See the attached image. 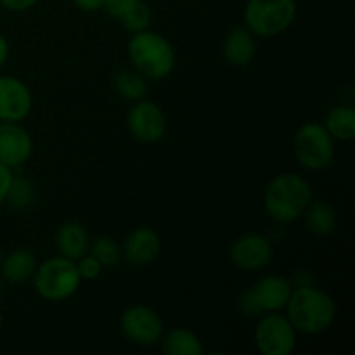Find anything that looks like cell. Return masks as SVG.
Listing matches in <instances>:
<instances>
[{
  "mask_svg": "<svg viewBox=\"0 0 355 355\" xmlns=\"http://www.w3.org/2000/svg\"><path fill=\"white\" fill-rule=\"evenodd\" d=\"M322 125L335 141L350 142L355 139V110L352 106H335L326 114Z\"/></svg>",
  "mask_w": 355,
  "mask_h": 355,
  "instance_id": "cell-20",
  "label": "cell"
},
{
  "mask_svg": "<svg viewBox=\"0 0 355 355\" xmlns=\"http://www.w3.org/2000/svg\"><path fill=\"white\" fill-rule=\"evenodd\" d=\"M90 236L89 231L80 222H66L55 232V248L59 255L76 262L89 253Z\"/></svg>",
  "mask_w": 355,
  "mask_h": 355,
  "instance_id": "cell-16",
  "label": "cell"
},
{
  "mask_svg": "<svg viewBox=\"0 0 355 355\" xmlns=\"http://www.w3.org/2000/svg\"><path fill=\"white\" fill-rule=\"evenodd\" d=\"M38 0H0V6L9 12H26L33 9Z\"/></svg>",
  "mask_w": 355,
  "mask_h": 355,
  "instance_id": "cell-27",
  "label": "cell"
},
{
  "mask_svg": "<svg viewBox=\"0 0 355 355\" xmlns=\"http://www.w3.org/2000/svg\"><path fill=\"white\" fill-rule=\"evenodd\" d=\"M312 187L300 173L288 172L274 177L263 193V210L277 224H293L312 201Z\"/></svg>",
  "mask_w": 355,
  "mask_h": 355,
  "instance_id": "cell-2",
  "label": "cell"
},
{
  "mask_svg": "<svg viewBox=\"0 0 355 355\" xmlns=\"http://www.w3.org/2000/svg\"><path fill=\"white\" fill-rule=\"evenodd\" d=\"M255 38V35L246 26H238L229 31L224 38V45H222L225 62L234 68H246L248 64H252L257 54Z\"/></svg>",
  "mask_w": 355,
  "mask_h": 355,
  "instance_id": "cell-15",
  "label": "cell"
},
{
  "mask_svg": "<svg viewBox=\"0 0 355 355\" xmlns=\"http://www.w3.org/2000/svg\"><path fill=\"white\" fill-rule=\"evenodd\" d=\"M35 196H37V193H35L33 182L23 175H14L6 203L14 210H26L33 205Z\"/></svg>",
  "mask_w": 355,
  "mask_h": 355,
  "instance_id": "cell-22",
  "label": "cell"
},
{
  "mask_svg": "<svg viewBox=\"0 0 355 355\" xmlns=\"http://www.w3.org/2000/svg\"><path fill=\"white\" fill-rule=\"evenodd\" d=\"M9 54H10L9 42H7V38L3 37L2 33H0V68H2V66L7 62V59H9Z\"/></svg>",
  "mask_w": 355,
  "mask_h": 355,
  "instance_id": "cell-30",
  "label": "cell"
},
{
  "mask_svg": "<svg viewBox=\"0 0 355 355\" xmlns=\"http://www.w3.org/2000/svg\"><path fill=\"white\" fill-rule=\"evenodd\" d=\"M2 324H3V315L2 312H0V329H2Z\"/></svg>",
  "mask_w": 355,
  "mask_h": 355,
  "instance_id": "cell-31",
  "label": "cell"
},
{
  "mask_svg": "<svg viewBox=\"0 0 355 355\" xmlns=\"http://www.w3.org/2000/svg\"><path fill=\"white\" fill-rule=\"evenodd\" d=\"M35 291L44 300L64 302L78 291L82 284L76 262L64 257H52L42 262L33 274Z\"/></svg>",
  "mask_w": 355,
  "mask_h": 355,
  "instance_id": "cell-4",
  "label": "cell"
},
{
  "mask_svg": "<svg viewBox=\"0 0 355 355\" xmlns=\"http://www.w3.org/2000/svg\"><path fill=\"white\" fill-rule=\"evenodd\" d=\"M250 290L255 297L260 312L266 314V312L284 311L293 286H291V281L283 276H263L253 286H250Z\"/></svg>",
  "mask_w": 355,
  "mask_h": 355,
  "instance_id": "cell-14",
  "label": "cell"
},
{
  "mask_svg": "<svg viewBox=\"0 0 355 355\" xmlns=\"http://www.w3.org/2000/svg\"><path fill=\"white\" fill-rule=\"evenodd\" d=\"M284 309L291 326L304 335H321L328 331L336 318V304L331 295L312 284L293 288Z\"/></svg>",
  "mask_w": 355,
  "mask_h": 355,
  "instance_id": "cell-1",
  "label": "cell"
},
{
  "mask_svg": "<svg viewBox=\"0 0 355 355\" xmlns=\"http://www.w3.org/2000/svg\"><path fill=\"white\" fill-rule=\"evenodd\" d=\"M113 85L118 96L132 101V103L144 99L146 94H148V80L135 69H121V71H118L113 78Z\"/></svg>",
  "mask_w": 355,
  "mask_h": 355,
  "instance_id": "cell-21",
  "label": "cell"
},
{
  "mask_svg": "<svg viewBox=\"0 0 355 355\" xmlns=\"http://www.w3.org/2000/svg\"><path fill=\"white\" fill-rule=\"evenodd\" d=\"M295 158L309 172L326 170L335 159V139L319 121L304 123L293 139Z\"/></svg>",
  "mask_w": 355,
  "mask_h": 355,
  "instance_id": "cell-6",
  "label": "cell"
},
{
  "mask_svg": "<svg viewBox=\"0 0 355 355\" xmlns=\"http://www.w3.org/2000/svg\"><path fill=\"white\" fill-rule=\"evenodd\" d=\"M120 329L128 342L139 347H155L165 333L159 314L148 305H130L125 309Z\"/></svg>",
  "mask_w": 355,
  "mask_h": 355,
  "instance_id": "cell-8",
  "label": "cell"
},
{
  "mask_svg": "<svg viewBox=\"0 0 355 355\" xmlns=\"http://www.w3.org/2000/svg\"><path fill=\"white\" fill-rule=\"evenodd\" d=\"M229 257L238 269L255 272V270L266 269L272 262L274 248L272 243L266 236L257 234V232H246L232 243Z\"/></svg>",
  "mask_w": 355,
  "mask_h": 355,
  "instance_id": "cell-10",
  "label": "cell"
},
{
  "mask_svg": "<svg viewBox=\"0 0 355 355\" xmlns=\"http://www.w3.org/2000/svg\"><path fill=\"white\" fill-rule=\"evenodd\" d=\"M159 342L166 355H201L205 352L196 333L186 328H173L168 333H163Z\"/></svg>",
  "mask_w": 355,
  "mask_h": 355,
  "instance_id": "cell-18",
  "label": "cell"
},
{
  "mask_svg": "<svg viewBox=\"0 0 355 355\" xmlns=\"http://www.w3.org/2000/svg\"><path fill=\"white\" fill-rule=\"evenodd\" d=\"M162 252V238L151 227H137L127 236L121 246V257L130 266L144 267L155 262Z\"/></svg>",
  "mask_w": 355,
  "mask_h": 355,
  "instance_id": "cell-13",
  "label": "cell"
},
{
  "mask_svg": "<svg viewBox=\"0 0 355 355\" xmlns=\"http://www.w3.org/2000/svg\"><path fill=\"white\" fill-rule=\"evenodd\" d=\"M297 17V0H248L245 26L259 38L284 33Z\"/></svg>",
  "mask_w": 355,
  "mask_h": 355,
  "instance_id": "cell-5",
  "label": "cell"
},
{
  "mask_svg": "<svg viewBox=\"0 0 355 355\" xmlns=\"http://www.w3.org/2000/svg\"><path fill=\"white\" fill-rule=\"evenodd\" d=\"M12 168L6 166L3 163H0V207L6 203L7 193H9L10 182H12Z\"/></svg>",
  "mask_w": 355,
  "mask_h": 355,
  "instance_id": "cell-28",
  "label": "cell"
},
{
  "mask_svg": "<svg viewBox=\"0 0 355 355\" xmlns=\"http://www.w3.org/2000/svg\"><path fill=\"white\" fill-rule=\"evenodd\" d=\"M33 106V96L23 80L0 76V123H21Z\"/></svg>",
  "mask_w": 355,
  "mask_h": 355,
  "instance_id": "cell-11",
  "label": "cell"
},
{
  "mask_svg": "<svg viewBox=\"0 0 355 355\" xmlns=\"http://www.w3.org/2000/svg\"><path fill=\"white\" fill-rule=\"evenodd\" d=\"M139 0H104L103 9L110 14L114 19H120L128 9H130L134 3H137Z\"/></svg>",
  "mask_w": 355,
  "mask_h": 355,
  "instance_id": "cell-26",
  "label": "cell"
},
{
  "mask_svg": "<svg viewBox=\"0 0 355 355\" xmlns=\"http://www.w3.org/2000/svg\"><path fill=\"white\" fill-rule=\"evenodd\" d=\"M37 257L30 252V250H14L9 255L2 257L0 262V272L7 283L21 284L26 283L33 277L35 270H37Z\"/></svg>",
  "mask_w": 355,
  "mask_h": 355,
  "instance_id": "cell-17",
  "label": "cell"
},
{
  "mask_svg": "<svg viewBox=\"0 0 355 355\" xmlns=\"http://www.w3.org/2000/svg\"><path fill=\"white\" fill-rule=\"evenodd\" d=\"M127 127L132 137L144 144H155L165 137L166 116L162 107L149 99L135 101L128 110Z\"/></svg>",
  "mask_w": 355,
  "mask_h": 355,
  "instance_id": "cell-9",
  "label": "cell"
},
{
  "mask_svg": "<svg viewBox=\"0 0 355 355\" xmlns=\"http://www.w3.org/2000/svg\"><path fill=\"white\" fill-rule=\"evenodd\" d=\"M90 255L96 257L103 267H114L120 263L121 257V246L118 245L116 239L110 238V236H99L94 241H90L89 246Z\"/></svg>",
  "mask_w": 355,
  "mask_h": 355,
  "instance_id": "cell-23",
  "label": "cell"
},
{
  "mask_svg": "<svg viewBox=\"0 0 355 355\" xmlns=\"http://www.w3.org/2000/svg\"><path fill=\"white\" fill-rule=\"evenodd\" d=\"M302 217H304L305 227L309 229V232L319 236V238L333 234L336 229L335 210L324 201H311Z\"/></svg>",
  "mask_w": 355,
  "mask_h": 355,
  "instance_id": "cell-19",
  "label": "cell"
},
{
  "mask_svg": "<svg viewBox=\"0 0 355 355\" xmlns=\"http://www.w3.org/2000/svg\"><path fill=\"white\" fill-rule=\"evenodd\" d=\"M33 153V139L21 123H0V163L19 168Z\"/></svg>",
  "mask_w": 355,
  "mask_h": 355,
  "instance_id": "cell-12",
  "label": "cell"
},
{
  "mask_svg": "<svg viewBox=\"0 0 355 355\" xmlns=\"http://www.w3.org/2000/svg\"><path fill=\"white\" fill-rule=\"evenodd\" d=\"M0 262H2V252H0Z\"/></svg>",
  "mask_w": 355,
  "mask_h": 355,
  "instance_id": "cell-32",
  "label": "cell"
},
{
  "mask_svg": "<svg viewBox=\"0 0 355 355\" xmlns=\"http://www.w3.org/2000/svg\"><path fill=\"white\" fill-rule=\"evenodd\" d=\"M127 52L135 71L148 82L168 78L175 69L177 55L172 44L156 31L144 30L132 35Z\"/></svg>",
  "mask_w": 355,
  "mask_h": 355,
  "instance_id": "cell-3",
  "label": "cell"
},
{
  "mask_svg": "<svg viewBox=\"0 0 355 355\" xmlns=\"http://www.w3.org/2000/svg\"><path fill=\"white\" fill-rule=\"evenodd\" d=\"M71 2L83 12H97L104 6V0H71Z\"/></svg>",
  "mask_w": 355,
  "mask_h": 355,
  "instance_id": "cell-29",
  "label": "cell"
},
{
  "mask_svg": "<svg viewBox=\"0 0 355 355\" xmlns=\"http://www.w3.org/2000/svg\"><path fill=\"white\" fill-rule=\"evenodd\" d=\"M151 19H153L151 9H149V6L144 2V0H139L137 3H134V6H132L130 9L120 17L125 30L130 31L132 35L139 33V31L149 30V26H151Z\"/></svg>",
  "mask_w": 355,
  "mask_h": 355,
  "instance_id": "cell-24",
  "label": "cell"
},
{
  "mask_svg": "<svg viewBox=\"0 0 355 355\" xmlns=\"http://www.w3.org/2000/svg\"><path fill=\"white\" fill-rule=\"evenodd\" d=\"M76 269H78V274L80 277H82V281H94L103 274L104 267L96 257L87 253V255H83L82 259L76 260Z\"/></svg>",
  "mask_w": 355,
  "mask_h": 355,
  "instance_id": "cell-25",
  "label": "cell"
},
{
  "mask_svg": "<svg viewBox=\"0 0 355 355\" xmlns=\"http://www.w3.org/2000/svg\"><path fill=\"white\" fill-rule=\"evenodd\" d=\"M255 345L262 355H290L297 347V329L286 314L266 312L255 328Z\"/></svg>",
  "mask_w": 355,
  "mask_h": 355,
  "instance_id": "cell-7",
  "label": "cell"
}]
</instances>
